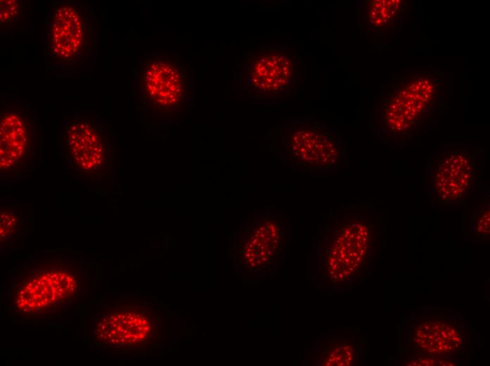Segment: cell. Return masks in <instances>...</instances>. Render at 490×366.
<instances>
[{
	"label": "cell",
	"mask_w": 490,
	"mask_h": 366,
	"mask_svg": "<svg viewBox=\"0 0 490 366\" xmlns=\"http://www.w3.org/2000/svg\"><path fill=\"white\" fill-rule=\"evenodd\" d=\"M86 288V274L78 263L65 259L42 260L15 274L10 301L25 317L51 316L80 301Z\"/></svg>",
	"instance_id": "obj_1"
},
{
	"label": "cell",
	"mask_w": 490,
	"mask_h": 366,
	"mask_svg": "<svg viewBox=\"0 0 490 366\" xmlns=\"http://www.w3.org/2000/svg\"><path fill=\"white\" fill-rule=\"evenodd\" d=\"M441 83L436 72L405 71L389 80L382 96L379 127L389 138L417 137L441 108Z\"/></svg>",
	"instance_id": "obj_2"
},
{
	"label": "cell",
	"mask_w": 490,
	"mask_h": 366,
	"mask_svg": "<svg viewBox=\"0 0 490 366\" xmlns=\"http://www.w3.org/2000/svg\"><path fill=\"white\" fill-rule=\"evenodd\" d=\"M94 23L79 3L54 5L48 15L46 49L52 64L63 70L84 65L93 46Z\"/></svg>",
	"instance_id": "obj_3"
},
{
	"label": "cell",
	"mask_w": 490,
	"mask_h": 366,
	"mask_svg": "<svg viewBox=\"0 0 490 366\" xmlns=\"http://www.w3.org/2000/svg\"><path fill=\"white\" fill-rule=\"evenodd\" d=\"M156 317L140 302L115 303L99 313L92 328L93 339L114 349H140L156 340Z\"/></svg>",
	"instance_id": "obj_4"
},
{
	"label": "cell",
	"mask_w": 490,
	"mask_h": 366,
	"mask_svg": "<svg viewBox=\"0 0 490 366\" xmlns=\"http://www.w3.org/2000/svg\"><path fill=\"white\" fill-rule=\"evenodd\" d=\"M477 179L474 153L460 146L439 150L428 160L425 184L432 202L439 205L461 203L473 194Z\"/></svg>",
	"instance_id": "obj_5"
},
{
	"label": "cell",
	"mask_w": 490,
	"mask_h": 366,
	"mask_svg": "<svg viewBox=\"0 0 490 366\" xmlns=\"http://www.w3.org/2000/svg\"><path fill=\"white\" fill-rule=\"evenodd\" d=\"M0 120L1 177H25L37 160V132L33 110L25 101L4 104Z\"/></svg>",
	"instance_id": "obj_6"
},
{
	"label": "cell",
	"mask_w": 490,
	"mask_h": 366,
	"mask_svg": "<svg viewBox=\"0 0 490 366\" xmlns=\"http://www.w3.org/2000/svg\"><path fill=\"white\" fill-rule=\"evenodd\" d=\"M140 100L160 110L178 106L189 93L188 73L183 64L167 54L141 59L136 75Z\"/></svg>",
	"instance_id": "obj_7"
},
{
	"label": "cell",
	"mask_w": 490,
	"mask_h": 366,
	"mask_svg": "<svg viewBox=\"0 0 490 366\" xmlns=\"http://www.w3.org/2000/svg\"><path fill=\"white\" fill-rule=\"evenodd\" d=\"M65 153L70 165L82 174H96L107 160L108 141L102 122L96 116L72 115L66 118Z\"/></svg>",
	"instance_id": "obj_8"
},
{
	"label": "cell",
	"mask_w": 490,
	"mask_h": 366,
	"mask_svg": "<svg viewBox=\"0 0 490 366\" xmlns=\"http://www.w3.org/2000/svg\"><path fill=\"white\" fill-rule=\"evenodd\" d=\"M346 222L340 223L337 237L332 239L334 242L327 251L332 270L334 272L339 269L344 279L363 262L372 247V231L367 221L363 220L362 217L357 219L349 217Z\"/></svg>",
	"instance_id": "obj_9"
},
{
	"label": "cell",
	"mask_w": 490,
	"mask_h": 366,
	"mask_svg": "<svg viewBox=\"0 0 490 366\" xmlns=\"http://www.w3.org/2000/svg\"><path fill=\"white\" fill-rule=\"evenodd\" d=\"M292 155L300 161L318 167H336L341 156L340 144L334 133L314 128H301L293 134Z\"/></svg>",
	"instance_id": "obj_10"
},
{
	"label": "cell",
	"mask_w": 490,
	"mask_h": 366,
	"mask_svg": "<svg viewBox=\"0 0 490 366\" xmlns=\"http://www.w3.org/2000/svg\"><path fill=\"white\" fill-rule=\"evenodd\" d=\"M413 340L420 348L431 355L452 353L463 343L459 327L442 320L420 322L415 329Z\"/></svg>",
	"instance_id": "obj_11"
},
{
	"label": "cell",
	"mask_w": 490,
	"mask_h": 366,
	"mask_svg": "<svg viewBox=\"0 0 490 366\" xmlns=\"http://www.w3.org/2000/svg\"><path fill=\"white\" fill-rule=\"evenodd\" d=\"M291 72L289 58L279 52L264 51L256 54L249 63L252 85L261 91H277L285 87Z\"/></svg>",
	"instance_id": "obj_12"
},
{
	"label": "cell",
	"mask_w": 490,
	"mask_h": 366,
	"mask_svg": "<svg viewBox=\"0 0 490 366\" xmlns=\"http://www.w3.org/2000/svg\"><path fill=\"white\" fill-rule=\"evenodd\" d=\"M367 2V20L375 30L390 34L401 25L407 12V1L374 0Z\"/></svg>",
	"instance_id": "obj_13"
},
{
	"label": "cell",
	"mask_w": 490,
	"mask_h": 366,
	"mask_svg": "<svg viewBox=\"0 0 490 366\" xmlns=\"http://www.w3.org/2000/svg\"><path fill=\"white\" fill-rule=\"evenodd\" d=\"M489 198H482L477 208L474 221V234L489 239L490 224Z\"/></svg>",
	"instance_id": "obj_14"
},
{
	"label": "cell",
	"mask_w": 490,
	"mask_h": 366,
	"mask_svg": "<svg viewBox=\"0 0 490 366\" xmlns=\"http://www.w3.org/2000/svg\"><path fill=\"white\" fill-rule=\"evenodd\" d=\"M19 1H1V26L16 25L23 15Z\"/></svg>",
	"instance_id": "obj_15"
},
{
	"label": "cell",
	"mask_w": 490,
	"mask_h": 366,
	"mask_svg": "<svg viewBox=\"0 0 490 366\" xmlns=\"http://www.w3.org/2000/svg\"><path fill=\"white\" fill-rule=\"evenodd\" d=\"M18 219L13 211L4 210L1 213V241L11 240L18 230Z\"/></svg>",
	"instance_id": "obj_16"
},
{
	"label": "cell",
	"mask_w": 490,
	"mask_h": 366,
	"mask_svg": "<svg viewBox=\"0 0 490 366\" xmlns=\"http://www.w3.org/2000/svg\"><path fill=\"white\" fill-rule=\"evenodd\" d=\"M448 361L444 359L434 358H417L408 363V365L430 366V365H448Z\"/></svg>",
	"instance_id": "obj_17"
}]
</instances>
